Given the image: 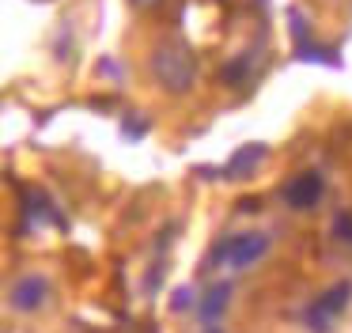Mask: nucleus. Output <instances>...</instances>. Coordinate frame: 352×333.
I'll list each match as a JSON object with an SVG mask.
<instances>
[{
  "label": "nucleus",
  "mask_w": 352,
  "mask_h": 333,
  "mask_svg": "<svg viewBox=\"0 0 352 333\" xmlns=\"http://www.w3.org/2000/svg\"><path fill=\"white\" fill-rule=\"evenodd\" d=\"M265 163V144H246V148H239L235 155L228 159V166H223V178L231 182H246L254 178V171Z\"/></svg>",
  "instance_id": "423d86ee"
},
{
  "label": "nucleus",
  "mask_w": 352,
  "mask_h": 333,
  "mask_svg": "<svg viewBox=\"0 0 352 333\" xmlns=\"http://www.w3.org/2000/svg\"><path fill=\"white\" fill-rule=\"evenodd\" d=\"M250 68H254V53H239L231 65L220 68V83H223V87H239V83L250 76Z\"/></svg>",
  "instance_id": "6e6552de"
},
{
  "label": "nucleus",
  "mask_w": 352,
  "mask_h": 333,
  "mask_svg": "<svg viewBox=\"0 0 352 333\" xmlns=\"http://www.w3.org/2000/svg\"><path fill=\"white\" fill-rule=\"evenodd\" d=\"M201 333H223V330H220V325L212 322V325H208V330H201Z\"/></svg>",
  "instance_id": "ddd939ff"
},
{
  "label": "nucleus",
  "mask_w": 352,
  "mask_h": 333,
  "mask_svg": "<svg viewBox=\"0 0 352 333\" xmlns=\"http://www.w3.org/2000/svg\"><path fill=\"white\" fill-rule=\"evenodd\" d=\"M273 250V235L269 231H243L228 235L212 246V265H228V269H250Z\"/></svg>",
  "instance_id": "f03ea898"
},
{
  "label": "nucleus",
  "mask_w": 352,
  "mask_h": 333,
  "mask_svg": "<svg viewBox=\"0 0 352 333\" xmlns=\"http://www.w3.org/2000/svg\"><path fill=\"white\" fill-rule=\"evenodd\" d=\"M322 193H326V178H322V171H303V174H296V178L284 186V204H288L292 212H311L314 204L322 201Z\"/></svg>",
  "instance_id": "39448f33"
},
{
  "label": "nucleus",
  "mask_w": 352,
  "mask_h": 333,
  "mask_svg": "<svg viewBox=\"0 0 352 333\" xmlns=\"http://www.w3.org/2000/svg\"><path fill=\"white\" fill-rule=\"evenodd\" d=\"M333 239L341 246H352V212H337L333 216Z\"/></svg>",
  "instance_id": "1a4fd4ad"
},
{
  "label": "nucleus",
  "mask_w": 352,
  "mask_h": 333,
  "mask_svg": "<svg viewBox=\"0 0 352 333\" xmlns=\"http://www.w3.org/2000/svg\"><path fill=\"white\" fill-rule=\"evenodd\" d=\"M148 68H152L155 83L170 95H186L197 83V57L182 38H163L148 57Z\"/></svg>",
  "instance_id": "f257e3e1"
},
{
  "label": "nucleus",
  "mask_w": 352,
  "mask_h": 333,
  "mask_svg": "<svg viewBox=\"0 0 352 333\" xmlns=\"http://www.w3.org/2000/svg\"><path fill=\"white\" fill-rule=\"evenodd\" d=\"M231 295H235V284H231V280L212 284V288L205 292V299L197 303V318H201V322H208V325L220 322V314L231 307Z\"/></svg>",
  "instance_id": "0eeeda50"
},
{
  "label": "nucleus",
  "mask_w": 352,
  "mask_h": 333,
  "mask_svg": "<svg viewBox=\"0 0 352 333\" xmlns=\"http://www.w3.org/2000/svg\"><path fill=\"white\" fill-rule=\"evenodd\" d=\"M190 303H193V292H190V288H178L175 299H170V307H175V310H190Z\"/></svg>",
  "instance_id": "9d476101"
},
{
  "label": "nucleus",
  "mask_w": 352,
  "mask_h": 333,
  "mask_svg": "<svg viewBox=\"0 0 352 333\" xmlns=\"http://www.w3.org/2000/svg\"><path fill=\"white\" fill-rule=\"evenodd\" d=\"M239 212H261V197H243V201H239Z\"/></svg>",
  "instance_id": "9b49d317"
},
{
  "label": "nucleus",
  "mask_w": 352,
  "mask_h": 333,
  "mask_svg": "<svg viewBox=\"0 0 352 333\" xmlns=\"http://www.w3.org/2000/svg\"><path fill=\"white\" fill-rule=\"evenodd\" d=\"M133 8H140V12H152V8H160L163 0H129Z\"/></svg>",
  "instance_id": "f8f14e48"
},
{
  "label": "nucleus",
  "mask_w": 352,
  "mask_h": 333,
  "mask_svg": "<svg viewBox=\"0 0 352 333\" xmlns=\"http://www.w3.org/2000/svg\"><path fill=\"white\" fill-rule=\"evenodd\" d=\"M50 295H54L50 277H42V272H23V277L8 288V307L16 310V314H34V310H42L50 303Z\"/></svg>",
  "instance_id": "20e7f679"
},
{
  "label": "nucleus",
  "mask_w": 352,
  "mask_h": 333,
  "mask_svg": "<svg viewBox=\"0 0 352 333\" xmlns=\"http://www.w3.org/2000/svg\"><path fill=\"white\" fill-rule=\"evenodd\" d=\"M349 303H352V280H337L333 288H326V292L307 307V325H311V333H329V325L349 310Z\"/></svg>",
  "instance_id": "7ed1b4c3"
}]
</instances>
